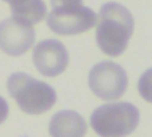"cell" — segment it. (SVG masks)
I'll list each match as a JSON object with an SVG mask.
<instances>
[{"instance_id":"6","label":"cell","mask_w":152,"mask_h":137,"mask_svg":"<svg viewBox=\"0 0 152 137\" xmlns=\"http://www.w3.org/2000/svg\"><path fill=\"white\" fill-rule=\"evenodd\" d=\"M34 66L42 76L57 78L68 66V52L66 47L60 41L45 39L34 47L32 52Z\"/></svg>"},{"instance_id":"8","label":"cell","mask_w":152,"mask_h":137,"mask_svg":"<svg viewBox=\"0 0 152 137\" xmlns=\"http://www.w3.org/2000/svg\"><path fill=\"white\" fill-rule=\"evenodd\" d=\"M88 123L79 113L73 110H61L50 118V137H84Z\"/></svg>"},{"instance_id":"10","label":"cell","mask_w":152,"mask_h":137,"mask_svg":"<svg viewBox=\"0 0 152 137\" xmlns=\"http://www.w3.org/2000/svg\"><path fill=\"white\" fill-rule=\"evenodd\" d=\"M137 92L147 103H152V68L142 73L137 81Z\"/></svg>"},{"instance_id":"9","label":"cell","mask_w":152,"mask_h":137,"mask_svg":"<svg viewBox=\"0 0 152 137\" xmlns=\"http://www.w3.org/2000/svg\"><path fill=\"white\" fill-rule=\"evenodd\" d=\"M12 16L24 24H36L47 16L44 0H13L10 3Z\"/></svg>"},{"instance_id":"2","label":"cell","mask_w":152,"mask_h":137,"mask_svg":"<svg viewBox=\"0 0 152 137\" xmlns=\"http://www.w3.org/2000/svg\"><path fill=\"white\" fill-rule=\"evenodd\" d=\"M7 89L20 110L26 115H42L57 102L53 87L24 73L12 74L7 81Z\"/></svg>"},{"instance_id":"5","label":"cell","mask_w":152,"mask_h":137,"mask_svg":"<svg viewBox=\"0 0 152 137\" xmlns=\"http://www.w3.org/2000/svg\"><path fill=\"white\" fill-rule=\"evenodd\" d=\"M97 24V15L83 3L55 7L47 13V26L58 36H75L92 29Z\"/></svg>"},{"instance_id":"11","label":"cell","mask_w":152,"mask_h":137,"mask_svg":"<svg viewBox=\"0 0 152 137\" xmlns=\"http://www.w3.org/2000/svg\"><path fill=\"white\" fill-rule=\"evenodd\" d=\"M7 116H8V103L3 97H0V124L7 120Z\"/></svg>"},{"instance_id":"13","label":"cell","mask_w":152,"mask_h":137,"mask_svg":"<svg viewBox=\"0 0 152 137\" xmlns=\"http://www.w3.org/2000/svg\"><path fill=\"white\" fill-rule=\"evenodd\" d=\"M3 2H7V3H12V2H13V0H3Z\"/></svg>"},{"instance_id":"12","label":"cell","mask_w":152,"mask_h":137,"mask_svg":"<svg viewBox=\"0 0 152 137\" xmlns=\"http://www.w3.org/2000/svg\"><path fill=\"white\" fill-rule=\"evenodd\" d=\"M52 3V8L55 7H65V5H78V3H83V0H50Z\"/></svg>"},{"instance_id":"3","label":"cell","mask_w":152,"mask_h":137,"mask_svg":"<svg viewBox=\"0 0 152 137\" xmlns=\"http://www.w3.org/2000/svg\"><path fill=\"white\" fill-rule=\"evenodd\" d=\"M139 124V110L128 102L104 103L92 111L91 128L100 137H126Z\"/></svg>"},{"instance_id":"4","label":"cell","mask_w":152,"mask_h":137,"mask_svg":"<svg viewBox=\"0 0 152 137\" xmlns=\"http://www.w3.org/2000/svg\"><path fill=\"white\" fill-rule=\"evenodd\" d=\"M88 84L96 97L113 102L125 95L128 89V76L115 61H100L91 68Z\"/></svg>"},{"instance_id":"7","label":"cell","mask_w":152,"mask_h":137,"mask_svg":"<svg viewBox=\"0 0 152 137\" xmlns=\"http://www.w3.org/2000/svg\"><path fill=\"white\" fill-rule=\"evenodd\" d=\"M34 29L15 18L0 23V50L10 57H21L34 45Z\"/></svg>"},{"instance_id":"1","label":"cell","mask_w":152,"mask_h":137,"mask_svg":"<svg viewBox=\"0 0 152 137\" xmlns=\"http://www.w3.org/2000/svg\"><path fill=\"white\" fill-rule=\"evenodd\" d=\"M97 45L108 57H120L126 50L134 29V20L126 7L120 3H104L96 24Z\"/></svg>"}]
</instances>
